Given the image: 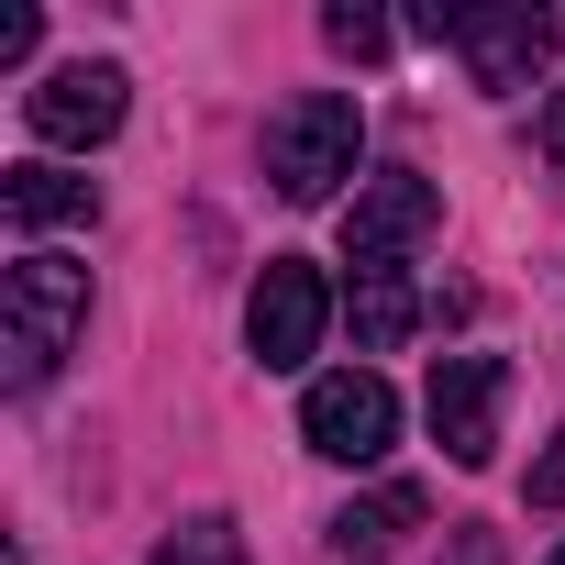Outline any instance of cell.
I'll return each instance as SVG.
<instances>
[{
    "label": "cell",
    "instance_id": "18",
    "mask_svg": "<svg viewBox=\"0 0 565 565\" xmlns=\"http://www.w3.org/2000/svg\"><path fill=\"white\" fill-rule=\"evenodd\" d=\"M554 565H565V543H554Z\"/></svg>",
    "mask_w": 565,
    "mask_h": 565
},
{
    "label": "cell",
    "instance_id": "7",
    "mask_svg": "<svg viewBox=\"0 0 565 565\" xmlns=\"http://www.w3.org/2000/svg\"><path fill=\"white\" fill-rule=\"evenodd\" d=\"M122 100H134V78H122L111 56H78V67H56L45 89H23V122H34L45 145H111V134H122Z\"/></svg>",
    "mask_w": 565,
    "mask_h": 565
},
{
    "label": "cell",
    "instance_id": "2",
    "mask_svg": "<svg viewBox=\"0 0 565 565\" xmlns=\"http://www.w3.org/2000/svg\"><path fill=\"white\" fill-rule=\"evenodd\" d=\"M355 145H366V111H355L344 89H300V100H277V111H266V178H277V200L322 211V200L355 178Z\"/></svg>",
    "mask_w": 565,
    "mask_h": 565
},
{
    "label": "cell",
    "instance_id": "13",
    "mask_svg": "<svg viewBox=\"0 0 565 565\" xmlns=\"http://www.w3.org/2000/svg\"><path fill=\"white\" fill-rule=\"evenodd\" d=\"M322 45L333 56H388V23L377 12H322Z\"/></svg>",
    "mask_w": 565,
    "mask_h": 565
},
{
    "label": "cell",
    "instance_id": "1",
    "mask_svg": "<svg viewBox=\"0 0 565 565\" xmlns=\"http://www.w3.org/2000/svg\"><path fill=\"white\" fill-rule=\"evenodd\" d=\"M78 322H89V266H67V255H12V266H0V388L34 399V388L67 366Z\"/></svg>",
    "mask_w": 565,
    "mask_h": 565
},
{
    "label": "cell",
    "instance_id": "10",
    "mask_svg": "<svg viewBox=\"0 0 565 565\" xmlns=\"http://www.w3.org/2000/svg\"><path fill=\"white\" fill-rule=\"evenodd\" d=\"M100 189L67 178V167H0V222L12 233H56V222H89Z\"/></svg>",
    "mask_w": 565,
    "mask_h": 565
},
{
    "label": "cell",
    "instance_id": "15",
    "mask_svg": "<svg viewBox=\"0 0 565 565\" xmlns=\"http://www.w3.org/2000/svg\"><path fill=\"white\" fill-rule=\"evenodd\" d=\"M34 34H45V23H34L23 0H12V12H0V67H23V56H34Z\"/></svg>",
    "mask_w": 565,
    "mask_h": 565
},
{
    "label": "cell",
    "instance_id": "6",
    "mask_svg": "<svg viewBox=\"0 0 565 565\" xmlns=\"http://www.w3.org/2000/svg\"><path fill=\"white\" fill-rule=\"evenodd\" d=\"M422 34H444L477 89H532L543 56H554V12H532V0H521V12H433Z\"/></svg>",
    "mask_w": 565,
    "mask_h": 565
},
{
    "label": "cell",
    "instance_id": "17",
    "mask_svg": "<svg viewBox=\"0 0 565 565\" xmlns=\"http://www.w3.org/2000/svg\"><path fill=\"white\" fill-rule=\"evenodd\" d=\"M543 156H554V178H565V89L543 100Z\"/></svg>",
    "mask_w": 565,
    "mask_h": 565
},
{
    "label": "cell",
    "instance_id": "3",
    "mask_svg": "<svg viewBox=\"0 0 565 565\" xmlns=\"http://www.w3.org/2000/svg\"><path fill=\"white\" fill-rule=\"evenodd\" d=\"M433 233H444V189H433L422 167H377V178L355 189V211H344V266H355V277H399Z\"/></svg>",
    "mask_w": 565,
    "mask_h": 565
},
{
    "label": "cell",
    "instance_id": "5",
    "mask_svg": "<svg viewBox=\"0 0 565 565\" xmlns=\"http://www.w3.org/2000/svg\"><path fill=\"white\" fill-rule=\"evenodd\" d=\"M388 433H399V388H388L377 366H333V377H311V399H300V444H311V455H333V466H377Z\"/></svg>",
    "mask_w": 565,
    "mask_h": 565
},
{
    "label": "cell",
    "instance_id": "14",
    "mask_svg": "<svg viewBox=\"0 0 565 565\" xmlns=\"http://www.w3.org/2000/svg\"><path fill=\"white\" fill-rule=\"evenodd\" d=\"M532 510H565V433H554L543 466H532Z\"/></svg>",
    "mask_w": 565,
    "mask_h": 565
},
{
    "label": "cell",
    "instance_id": "16",
    "mask_svg": "<svg viewBox=\"0 0 565 565\" xmlns=\"http://www.w3.org/2000/svg\"><path fill=\"white\" fill-rule=\"evenodd\" d=\"M455 565H499V532L488 521H455Z\"/></svg>",
    "mask_w": 565,
    "mask_h": 565
},
{
    "label": "cell",
    "instance_id": "4",
    "mask_svg": "<svg viewBox=\"0 0 565 565\" xmlns=\"http://www.w3.org/2000/svg\"><path fill=\"white\" fill-rule=\"evenodd\" d=\"M322 322H333V289H322V266L311 255H266V277L244 289V344L266 377H289L322 355Z\"/></svg>",
    "mask_w": 565,
    "mask_h": 565
},
{
    "label": "cell",
    "instance_id": "8",
    "mask_svg": "<svg viewBox=\"0 0 565 565\" xmlns=\"http://www.w3.org/2000/svg\"><path fill=\"white\" fill-rule=\"evenodd\" d=\"M499 399H510V366L499 355H444L433 366V444L455 455V466H488L499 455Z\"/></svg>",
    "mask_w": 565,
    "mask_h": 565
},
{
    "label": "cell",
    "instance_id": "9",
    "mask_svg": "<svg viewBox=\"0 0 565 565\" xmlns=\"http://www.w3.org/2000/svg\"><path fill=\"white\" fill-rule=\"evenodd\" d=\"M422 521H433V499H422L411 477H388V488H366L355 510H333V554H344V565H377V554H388L399 532H422Z\"/></svg>",
    "mask_w": 565,
    "mask_h": 565
},
{
    "label": "cell",
    "instance_id": "11",
    "mask_svg": "<svg viewBox=\"0 0 565 565\" xmlns=\"http://www.w3.org/2000/svg\"><path fill=\"white\" fill-rule=\"evenodd\" d=\"M344 322H355V355H388V344H411L422 300H411V277H355V289H344Z\"/></svg>",
    "mask_w": 565,
    "mask_h": 565
},
{
    "label": "cell",
    "instance_id": "12",
    "mask_svg": "<svg viewBox=\"0 0 565 565\" xmlns=\"http://www.w3.org/2000/svg\"><path fill=\"white\" fill-rule=\"evenodd\" d=\"M145 565H244V532H233L222 510H200V521H178V532H167Z\"/></svg>",
    "mask_w": 565,
    "mask_h": 565
}]
</instances>
